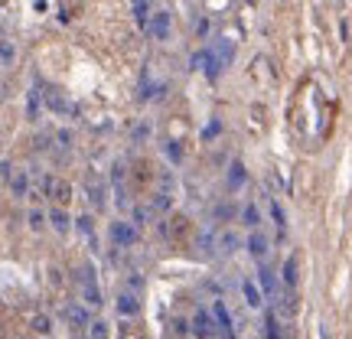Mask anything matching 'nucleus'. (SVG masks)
Masks as SVG:
<instances>
[{
	"instance_id": "nucleus-1",
	"label": "nucleus",
	"mask_w": 352,
	"mask_h": 339,
	"mask_svg": "<svg viewBox=\"0 0 352 339\" xmlns=\"http://www.w3.org/2000/svg\"><path fill=\"white\" fill-rule=\"evenodd\" d=\"M78 290H82V303H85L88 310H101L104 307V294L98 287V277H95V267L85 264L82 271H78Z\"/></svg>"
},
{
	"instance_id": "nucleus-2",
	"label": "nucleus",
	"mask_w": 352,
	"mask_h": 339,
	"mask_svg": "<svg viewBox=\"0 0 352 339\" xmlns=\"http://www.w3.org/2000/svg\"><path fill=\"white\" fill-rule=\"evenodd\" d=\"M39 186H43V196H46L52 206L69 209V202H72V183H69V179H63V176H56V173H46Z\"/></svg>"
},
{
	"instance_id": "nucleus-3",
	"label": "nucleus",
	"mask_w": 352,
	"mask_h": 339,
	"mask_svg": "<svg viewBox=\"0 0 352 339\" xmlns=\"http://www.w3.org/2000/svg\"><path fill=\"white\" fill-rule=\"evenodd\" d=\"M108 235H111L114 248H134V245L140 241V228L134 226L131 219H118V222H111Z\"/></svg>"
},
{
	"instance_id": "nucleus-4",
	"label": "nucleus",
	"mask_w": 352,
	"mask_h": 339,
	"mask_svg": "<svg viewBox=\"0 0 352 339\" xmlns=\"http://www.w3.org/2000/svg\"><path fill=\"white\" fill-rule=\"evenodd\" d=\"M114 307H118L121 320H134V316L140 314V307H144V303H140V294H138V290H127V287H124L121 294H118Z\"/></svg>"
},
{
	"instance_id": "nucleus-5",
	"label": "nucleus",
	"mask_w": 352,
	"mask_h": 339,
	"mask_svg": "<svg viewBox=\"0 0 352 339\" xmlns=\"http://www.w3.org/2000/svg\"><path fill=\"white\" fill-rule=\"evenodd\" d=\"M170 10H157L151 17V23H147V33H151V39H157V43H166L170 39Z\"/></svg>"
},
{
	"instance_id": "nucleus-6",
	"label": "nucleus",
	"mask_w": 352,
	"mask_h": 339,
	"mask_svg": "<svg viewBox=\"0 0 352 339\" xmlns=\"http://www.w3.org/2000/svg\"><path fill=\"white\" fill-rule=\"evenodd\" d=\"M192 333H196L199 339H212L215 333H219L212 310H196V316H192Z\"/></svg>"
},
{
	"instance_id": "nucleus-7",
	"label": "nucleus",
	"mask_w": 352,
	"mask_h": 339,
	"mask_svg": "<svg viewBox=\"0 0 352 339\" xmlns=\"http://www.w3.org/2000/svg\"><path fill=\"white\" fill-rule=\"evenodd\" d=\"M43 105H46L52 114H63V118L65 114H72V101L65 98L59 88H46V91H43Z\"/></svg>"
},
{
	"instance_id": "nucleus-8",
	"label": "nucleus",
	"mask_w": 352,
	"mask_h": 339,
	"mask_svg": "<svg viewBox=\"0 0 352 339\" xmlns=\"http://www.w3.org/2000/svg\"><path fill=\"white\" fill-rule=\"evenodd\" d=\"M212 316H215V327L222 333V339H235V327H232V314H228V307L222 300L212 303Z\"/></svg>"
},
{
	"instance_id": "nucleus-9",
	"label": "nucleus",
	"mask_w": 352,
	"mask_h": 339,
	"mask_svg": "<svg viewBox=\"0 0 352 339\" xmlns=\"http://www.w3.org/2000/svg\"><path fill=\"white\" fill-rule=\"evenodd\" d=\"M245 248H248V254H252L254 261H264L267 252H271V241H267V235H261V232L254 228L252 235H248V241H245Z\"/></svg>"
},
{
	"instance_id": "nucleus-10",
	"label": "nucleus",
	"mask_w": 352,
	"mask_h": 339,
	"mask_svg": "<svg viewBox=\"0 0 352 339\" xmlns=\"http://www.w3.org/2000/svg\"><path fill=\"white\" fill-rule=\"evenodd\" d=\"M65 316H69V323H72L76 333L88 329V323H91V314H88L85 303H69V307H65Z\"/></svg>"
},
{
	"instance_id": "nucleus-11",
	"label": "nucleus",
	"mask_w": 352,
	"mask_h": 339,
	"mask_svg": "<svg viewBox=\"0 0 352 339\" xmlns=\"http://www.w3.org/2000/svg\"><path fill=\"white\" fill-rule=\"evenodd\" d=\"M46 219H50V226L59 232V235H69L72 232V215L65 212L63 206H50V212H46Z\"/></svg>"
},
{
	"instance_id": "nucleus-12",
	"label": "nucleus",
	"mask_w": 352,
	"mask_h": 339,
	"mask_svg": "<svg viewBox=\"0 0 352 339\" xmlns=\"http://www.w3.org/2000/svg\"><path fill=\"white\" fill-rule=\"evenodd\" d=\"M10 193L13 199H30V173L26 170H13L10 173Z\"/></svg>"
},
{
	"instance_id": "nucleus-13",
	"label": "nucleus",
	"mask_w": 352,
	"mask_h": 339,
	"mask_svg": "<svg viewBox=\"0 0 352 339\" xmlns=\"http://www.w3.org/2000/svg\"><path fill=\"white\" fill-rule=\"evenodd\" d=\"M280 281H284L287 290H297V284H300V264H297L294 254H290L287 261H284V267H280Z\"/></svg>"
},
{
	"instance_id": "nucleus-14",
	"label": "nucleus",
	"mask_w": 352,
	"mask_h": 339,
	"mask_svg": "<svg viewBox=\"0 0 352 339\" xmlns=\"http://www.w3.org/2000/svg\"><path fill=\"white\" fill-rule=\"evenodd\" d=\"M228 193H235V189H241L245 183H248V170H245V164L241 160H232L228 164Z\"/></svg>"
},
{
	"instance_id": "nucleus-15",
	"label": "nucleus",
	"mask_w": 352,
	"mask_h": 339,
	"mask_svg": "<svg viewBox=\"0 0 352 339\" xmlns=\"http://www.w3.org/2000/svg\"><path fill=\"white\" fill-rule=\"evenodd\" d=\"M30 333L39 339H50L52 336V316L50 314H33L30 316Z\"/></svg>"
},
{
	"instance_id": "nucleus-16",
	"label": "nucleus",
	"mask_w": 352,
	"mask_h": 339,
	"mask_svg": "<svg viewBox=\"0 0 352 339\" xmlns=\"http://www.w3.org/2000/svg\"><path fill=\"white\" fill-rule=\"evenodd\" d=\"M147 206L153 209V215H166L170 209H173V196H170L166 189H157V193H151V199H147Z\"/></svg>"
},
{
	"instance_id": "nucleus-17",
	"label": "nucleus",
	"mask_w": 352,
	"mask_h": 339,
	"mask_svg": "<svg viewBox=\"0 0 352 339\" xmlns=\"http://www.w3.org/2000/svg\"><path fill=\"white\" fill-rule=\"evenodd\" d=\"M131 176H134V183H138V189H147L153 179V166L147 164V160H134V170H131Z\"/></svg>"
},
{
	"instance_id": "nucleus-18",
	"label": "nucleus",
	"mask_w": 352,
	"mask_h": 339,
	"mask_svg": "<svg viewBox=\"0 0 352 339\" xmlns=\"http://www.w3.org/2000/svg\"><path fill=\"white\" fill-rule=\"evenodd\" d=\"M258 287H261L264 297H274V290H277V277H274V271H271L267 264H261V267H258Z\"/></svg>"
},
{
	"instance_id": "nucleus-19",
	"label": "nucleus",
	"mask_w": 352,
	"mask_h": 339,
	"mask_svg": "<svg viewBox=\"0 0 352 339\" xmlns=\"http://www.w3.org/2000/svg\"><path fill=\"white\" fill-rule=\"evenodd\" d=\"M241 294H245V303H248V307H254V310H258V307H261V303H264V294H261V287L254 284L252 277H245V281H241Z\"/></svg>"
},
{
	"instance_id": "nucleus-20",
	"label": "nucleus",
	"mask_w": 352,
	"mask_h": 339,
	"mask_svg": "<svg viewBox=\"0 0 352 339\" xmlns=\"http://www.w3.org/2000/svg\"><path fill=\"white\" fill-rule=\"evenodd\" d=\"M267 206H271V219H274V226H277V239H284V235H287V215H284V209H280L277 199H271Z\"/></svg>"
},
{
	"instance_id": "nucleus-21",
	"label": "nucleus",
	"mask_w": 352,
	"mask_h": 339,
	"mask_svg": "<svg viewBox=\"0 0 352 339\" xmlns=\"http://www.w3.org/2000/svg\"><path fill=\"white\" fill-rule=\"evenodd\" d=\"M241 226H248V228H258L261 226V209L254 206V202H248V206H241Z\"/></svg>"
},
{
	"instance_id": "nucleus-22",
	"label": "nucleus",
	"mask_w": 352,
	"mask_h": 339,
	"mask_svg": "<svg viewBox=\"0 0 352 339\" xmlns=\"http://www.w3.org/2000/svg\"><path fill=\"white\" fill-rule=\"evenodd\" d=\"M39 105H43V91L30 88V95H26V118L30 121H39Z\"/></svg>"
},
{
	"instance_id": "nucleus-23",
	"label": "nucleus",
	"mask_w": 352,
	"mask_h": 339,
	"mask_svg": "<svg viewBox=\"0 0 352 339\" xmlns=\"http://www.w3.org/2000/svg\"><path fill=\"white\" fill-rule=\"evenodd\" d=\"M16 63V46L13 39H0V69H10Z\"/></svg>"
},
{
	"instance_id": "nucleus-24",
	"label": "nucleus",
	"mask_w": 352,
	"mask_h": 339,
	"mask_svg": "<svg viewBox=\"0 0 352 339\" xmlns=\"http://www.w3.org/2000/svg\"><path fill=\"white\" fill-rule=\"evenodd\" d=\"M85 333H88V339H108L111 336V327H108V320H101L98 316V320H91V323H88Z\"/></svg>"
},
{
	"instance_id": "nucleus-25",
	"label": "nucleus",
	"mask_w": 352,
	"mask_h": 339,
	"mask_svg": "<svg viewBox=\"0 0 352 339\" xmlns=\"http://www.w3.org/2000/svg\"><path fill=\"white\" fill-rule=\"evenodd\" d=\"M151 219H153V209H151V206H138V209H131V222H134L138 228L151 226Z\"/></svg>"
},
{
	"instance_id": "nucleus-26",
	"label": "nucleus",
	"mask_w": 352,
	"mask_h": 339,
	"mask_svg": "<svg viewBox=\"0 0 352 339\" xmlns=\"http://www.w3.org/2000/svg\"><path fill=\"white\" fill-rule=\"evenodd\" d=\"M264 336H267V339H280V327H277V314H274V310H267V314H264Z\"/></svg>"
},
{
	"instance_id": "nucleus-27",
	"label": "nucleus",
	"mask_w": 352,
	"mask_h": 339,
	"mask_svg": "<svg viewBox=\"0 0 352 339\" xmlns=\"http://www.w3.org/2000/svg\"><path fill=\"white\" fill-rule=\"evenodd\" d=\"M219 248H222V254H232L239 248V235H235V232H222V235H219Z\"/></svg>"
},
{
	"instance_id": "nucleus-28",
	"label": "nucleus",
	"mask_w": 352,
	"mask_h": 339,
	"mask_svg": "<svg viewBox=\"0 0 352 339\" xmlns=\"http://www.w3.org/2000/svg\"><path fill=\"white\" fill-rule=\"evenodd\" d=\"M26 222H30V228H33V232H43L50 219H46V212H43V209H30V215H26Z\"/></svg>"
},
{
	"instance_id": "nucleus-29",
	"label": "nucleus",
	"mask_w": 352,
	"mask_h": 339,
	"mask_svg": "<svg viewBox=\"0 0 352 339\" xmlns=\"http://www.w3.org/2000/svg\"><path fill=\"white\" fill-rule=\"evenodd\" d=\"M76 228L85 235V239H95V219L91 215H78L76 219Z\"/></svg>"
},
{
	"instance_id": "nucleus-30",
	"label": "nucleus",
	"mask_w": 352,
	"mask_h": 339,
	"mask_svg": "<svg viewBox=\"0 0 352 339\" xmlns=\"http://www.w3.org/2000/svg\"><path fill=\"white\" fill-rule=\"evenodd\" d=\"M232 215H235V206H232V202H219V206H215V222H232Z\"/></svg>"
},
{
	"instance_id": "nucleus-31",
	"label": "nucleus",
	"mask_w": 352,
	"mask_h": 339,
	"mask_svg": "<svg viewBox=\"0 0 352 339\" xmlns=\"http://www.w3.org/2000/svg\"><path fill=\"white\" fill-rule=\"evenodd\" d=\"M88 199H91V206L104 209V186H95V183H88Z\"/></svg>"
},
{
	"instance_id": "nucleus-32",
	"label": "nucleus",
	"mask_w": 352,
	"mask_h": 339,
	"mask_svg": "<svg viewBox=\"0 0 352 339\" xmlns=\"http://www.w3.org/2000/svg\"><path fill=\"white\" fill-rule=\"evenodd\" d=\"M50 287H52V290H63V287H65V274H63V267H56V264L50 267Z\"/></svg>"
},
{
	"instance_id": "nucleus-33",
	"label": "nucleus",
	"mask_w": 352,
	"mask_h": 339,
	"mask_svg": "<svg viewBox=\"0 0 352 339\" xmlns=\"http://www.w3.org/2000/svg\"><path fill=\"white\" fill-rule=\"evenodd\" d=\"M134 17H138V23L147 30V23H151V17H147V0H138V3H134Z\"/></svg>"
},
{
	"instance_id": "nucleus-34",
	"label": "nucleus",
	"mask_w": 352,
	"mask_h": 339,
	"mask_svg": "<svg viewBox=\"0 0 352 339\" xmlns=\"http://www.w3.org/2000/svg\"><path fill=\"white\" fill-rule=\"evenodd\" d=\"M166 153H170V160H173V164H179V160H183V147H179V140H170V144H166Z\"/></svg>"
},
{
	"instance_id": "nucleus-35",
	"label": "nucleus",
	"mask_w": 352,
	"mask_h": 339,
	"mask_svg": "<svg viewBox=\"0 0 352 339\" xmlns=\"http://www.w3.org/2000/svg\"><path fill=\"white\" fill-rule=\"evenodd\" d=\"M212 245H215V235H212V232H206V235H199V252L209 254V252H212Z\"/></svg>"
},
{
	"instance_id": "nucleus-36",
	"label": "nucleus",
	"mask_w": 352,
	"mask_h": 339,
	"mask_svg": "<svg viewBox=\"0 0 352 339\" xmlns=\"http://www.w3.org/2000/svg\"><path fill=\"white\" fill-rule=\"evenodd\" d=\"M124 287H127V290H138V294H140V290H144V277H140L138 271H134V274L127 277V284H124Z\"/></svg>"
},
{
	"instance_id": "nucleus-37",
	"label": "nucleus",
	"mask_w": 352,
	"mask_h": 339,
	"mask_svg": "<svg viewBox=\"0 0 352 339\" xmlns=\"http://www.w3.org/2000/svg\"><path fill=\"white\" fill-rule=\"evenodd\" d=\"M219 131H222V124H219V121H209V127L202 131V140H212V138H219Z\"/></svg>"
},
{
	"instance_id": "nucleus-38",
	"label": "nucleus",
	"mask_w": 352,
	"mask_h": 339,
	"mask_svg": "<svg viewBox=\"0 0 352 339\" xmlns=\"http://www.w3.org/2000/svg\"><path fill=\"white\" fill-rule=\"evenodd\" d=\"M173 333H176V336H186V333H189V323L176 316V320H173Z\"/></svg>"
},
{
	"instance_id": "nucleus-39",
	"label": "nucleus",
	"mask_w": 352,
	"mask_h": 339,
	"mask_svg": "<svg viewBox=\"0 0 352 339\" xmlns=\"http://www.w3.org/2000/svg\"><path fill=\"white\" fill-rule=\"evenodd\" d=\"M206 33H209V17H202L199 23H196V36L206 39Z\"/></svg>"
},
{
	"instance_id": "nucleus-40",
	"label": "nucleus",
	"mask_w": 352,
	"mask_h": 339,
	"mask_svg": "<svg viewBox=\"0 0 352 339\" xmlns=\"http://www.w3.org/2000/svg\"><path fill=\"white\" fill-rule=\"evenodd\" d=\"M56 140H59V147H72V134H69V131H59Z\"/></svg>"
},
{
	"instance_id": "nucleus-41",
	"label": "nucleus",
	"mask_w": 352,
	"mask_h": 339,
	"mask_svg": "<svg viewBox=\"0 0 352 339\" xmlns=\"http://www.w3.org/2000/svg\"><path fill=\"white\" fill-rule=\"evenodd\" d=\"M144 138H147V124H140L138 131H134V140H144Z\"/></svg>"
},
{
	"instance_id": "nucleus-42",
	"label": "nucleus",
	"mask_w": 352,
	"mask_h": 339,
	"mask_svg": "<svg viewBox=\"0 0 352 339\" xmlns=\"http://www.w3.org/2000/svg\"><path fill=\"white\" fill-rule=\"evenodd\" d=\"M340 36H342V39H349V23H346V20L340 23Z\"/></svg>"
},
{
	"instance_id": "nucleus-43",
	"label": "nucleus",
	"mask_w": 352,
	"mask_h": 339,
	"mask_svg": "<svg viewBox=\"0 0 352 339\" xmlns=\"http://www.w3.org/2000/svg\"><path fill=\"white\" fill-rule=\"evenodd\" d=\"M127 339H151V336H144V333H131Z\"/></svg>"
},
{
	"instance_id": "nucleus-44",
	"label": "nucleus",
	"mask_w": 352,
	"mask_h": 339,
	"mask_svg": "<svg viewBox=\"0 0 352 339\" xmlns=\"http://www.w3.org/2000/svg\"><path fill=\"white\" fill-rule=\"evenodd\" d=\"M0 339H7V327L3 323H0Z\"/></svg>"
},
{
	"instance_id": "nucleus-45",
	"label": "nucleus",
	"mask_w": 352,
	"mask_h": 339,
	"mask_svg": "<svg viewBox=\"0 0 352 339\" xmlns=\"http://www.w3.org/2000/svg\"><path fill=\"white\" fill-rule=\"evenodd\" d=\"M78 339H88V336H78Z\"/></svg>"
}]
</instances>
